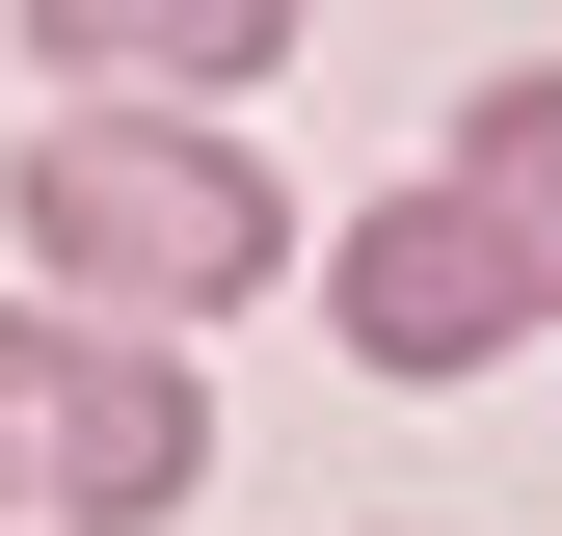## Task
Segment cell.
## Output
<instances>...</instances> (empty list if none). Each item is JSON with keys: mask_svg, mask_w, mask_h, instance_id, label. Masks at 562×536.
Segmentation results:
<instances>
[{"mask_svg": "<svg viewBox=\"0 0 562 536\" xmlns=\"http://www.w3.org/2000/svg\"><path fill=\"white\" fill-rule=\"evenodd\" d=\"M0 215H27V268H54L81 322H161V349L295 268V188H268L215 108H54L27 161H0Z\"/></svg>", "mask_w": 562, "mask_h": 536, "instance_id": "obj_1", "label": "cell"}, {"mask_svg": "<svg viewBox=\"0 0 562 536\" xmlns=\"http://www.w3.org/2000/svg\"><path fill=\"white\" fill-rule=\"evenodd\" d=\"M188 483H215V376L161 322L0 295V536H161Z\"/></svg>", "mask_w": 562, "mask_h": 536, "instance_id": "obj_2", "label": "cell"}, {"mask_svg": "<svg viewBox=\"0 0 562 536\" xmlns=\"http://www.w3.org/2000/svg\"><path fill=\"white\" fill-rule=\"evenodd\" d=\"M509 349H536V268L482 242V188H375V215H348V376L456 402V376H509Z\"/></svg>", "mask_w": 562, "mask_h": 536, "instance_id": "obj_3", "label": "cell"}, {"mask_svg": "<svg viewBox=\"0 0 562 536\" xmlns=\"http://www.w3.org/2000/svg\"><path fill=\"white\" fill-rule=\"evenodd\" d=\"M27 54L81 108H241L268 54H295V0H27Z\"/></svg>", "mask_w": 562, "mask_h": 536, "instance_id": "obj_4", "label": "cell"}, {"mask_svg": "<svg viewBox=\"0 0 562 536\" xmlns=\"http://www.w3.org/2000/svg\"><path fill=\"white\" fill-rule=\"evenodd\" d=\"M429 188H482V242H509V268H536V322H562V54H509V81L456 108V161H429Z\"/></svg>", "mask_w": 562, "mask_h": 536, "instance_id": "obj_5", "label": "cell"}]
</instances>
